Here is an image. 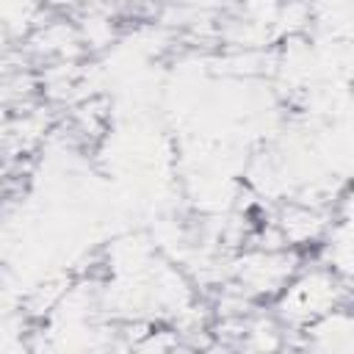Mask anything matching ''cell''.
Listing matches in <instances>:
<instances>
[]
</instances>
